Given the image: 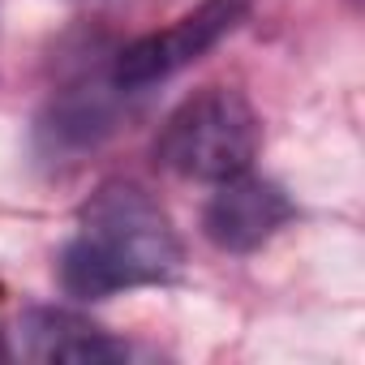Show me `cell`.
<instances>
[{"label":"cell","mask_w":365,"mask_h":365,"mask_svg":"<svg viewBox=\"0 0 365 365\" xmlns=\"http://www.w3.org/2000/svg\"><path fill=\"white\" fill-rule=\"evenodd\" d=\"M185 267L168 211L133 180H108L78 211V237L61 254V284L78 301H103L120 288L168 284Z\"/></svg>","instance_id":"6da1fadb"},{"label":"cell","mask_w":365,"mask_h":365,"mask_svg":"<svg viewBox=\"0 0 365 365\" xmlns=\"http://www.w3.org/2000/svg\"><path fill=\"white\" fill-rule=\"evenodd\" d=\"M258 146H262V120L254 103L241 91L207 86L163 120L155 138V159L185 180H211L215 185L224 176L245 172Z\"/></svg>","instance_id":"7a4b0ae2"},{"label":"cell","mask_w":365,"mask_h":365,"mask_svg":"<svg viewBox=\"0 0 365 365\" xmlns=\"http://www.w3.org/2000/svg\"><path fill=\"white\" fill-rule=\"evenodd\" d=\"M250 9H254V0H202L198 9L176 18L172 26H163L155 35H142L138 43H129L116 56V69H112L116 91H146L155 82H168L180 69H190L224 35H232L245 22Z\"/></svg>","instance_id":"3957f363"},{"label":"cell","mask_w":365,"mask_h":365,"mask_svg":"<svg viewBox=\"0 0 365 365\" xmlns=\"http://www.w3.org/2000/svg\"><path fill=\"white\" fill-rule=\"evenodd\" d=\"M292 202L275 180L254 176L250 168L237 176L215 180V194L202 211V232L211 245L228 250V254H250L258 245H267L288 220H292Z\"/></svg>","instance_id":"277c9868"},{"label":"cell","mask_w":365,"mask_h":365,"mask_svg":"<svg viewBox=\"0 0 365 365\" xmlns=\"http://www.w3.org/2000/svg\"><path fill=\"white\" fill-rule=\"evenodd\" d=\"M26 352L35 361H120L129 348L99 331L95 322L69 314V309H31L26 322Z\"/></svg>","instance_id":"5b68a950"},{"label":"cell","mask_w":365,"mask_h":365,"mask_svg":"<svg viewBox=\"0 0 365 365\" xmlns=\"http://www.w3.org/2000/svg\"><path fill=\"white\" fill-rule=\"evenodd\" d=\"M0 356H5V331H0Z\"/></svg>","instance_id":"8992f818"}]
</instances>
